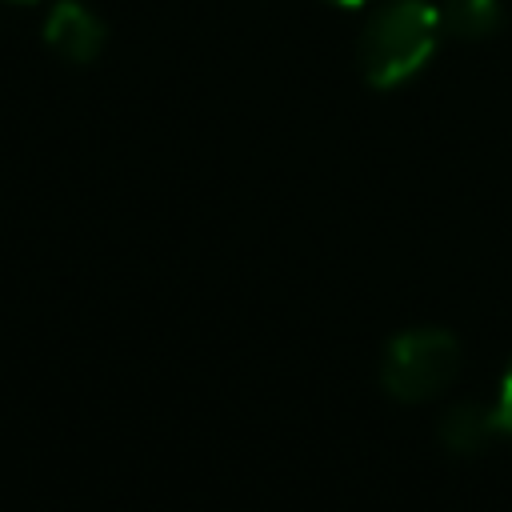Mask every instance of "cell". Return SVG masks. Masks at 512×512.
I'll return each instance as SVG.
<instances>
[{"label":"cell","mask_w":512,"mask_h":512,"mask_svg":"<svg viewBox=\"0 0 512 512\" xmlns=\"http://www.w3.org/2000/svg\"><path fill=\"white\" fill-rule=\"evenodd\" d=\"M444 16L428 0H392L368 16L356 40L360 76L372 88H400L436 56Z\"/></svg>","instance_id":"6da1fadb"},{"label":"cell","mask_w":512,"mask_h":512,"mask_svg":"<svg viewBox=\"0 0 512 512\" xmlns=\"http://www.w3.org/2000/svg\"><path fill=\"white\" fill-rule=\"evenodd\" d=\"M460 372V344L444 328H408L388 340L380 356V384L400 404L440 396Z\"/></svg>","instance_id":"7a4b0ae2"},{"label":"cell","mask_w":512,"mask_h":512,"mask_svg":"<svg viewBox=\"0 0 512 512\" xmlns=\"http://www.w3.org/2000/svg\"><path fill=\"white\" fill-rule=\"evenodd\" d=\"M44 44L72 64H88L104 48V24L80 0H56L44 20Z\"/></svg>","instance_id":"3957f363"},{"label":"cell","mask_w":512,"mask_h":512,"mask_svg":"<svg viewBox=\"0 0 512 512\" xmlns=\"http://www.w3.org/2000/svg\"><path fill=\"white\" fill-rule=\"evenodd\" d=\"M440 444L452 452V456H480L492 448L496 436H504L500 428V416H496V404H476V400H464V404H452L444 416H440Z\"/></svg>","instance_id":"277c9868"},{"label":"cell","mask_w":512,"mask_h":512,"mask_svg":"<svg viewBox=\"0 0 512 512\" xmlns=\"http://www.w3.org/2000/svg\"><path fill=\"white\" fill-rule=\"evenodd\" d=\"M440 16H444V32L464 36V40H484L504 24V4L500 0H448Z\"/></svg>","instance_id":"5b68a950"},{"label":"cell","mask_w":512,"mask_h":512,"mask_svg":"<svg viewBox=\"0 0 512 512\" xmlns=\"http://www.w3.org/2000/svg\"><path fill=\"white\" fill-rule=\"evenodd\" d=\"M496 416H500V428H504V436H512V360H508V368H504V380H500Z\"/></svg>","instance_id":"8992f818"},{"label":"cell","mask_w":512,"mask_h":512,"mask_svg":"<svg viewBox=\"0 0 512 512\" xmlns=\"http://www.w3.org/2000/svg\"><path fill=\"white\" fill-rule=\"evenodd\" d=\"M332 4H344V8H356V4H364V0H332Z\"/></svg>","instance_id":"52a82bcc"},{"label":"cell","mask_w":512,"mask_h":512,"mask_svg":"<svg viewBox=\"0 0 512 512\" xmlns=\"http://www.w3.org/2000/svg\"><path fill=\"white\" fill-rule=\"evenodd\" d=\"M16 4H40V0H16Z\"/></svg>","instance_id":"ba28073f"}]
</instances>
